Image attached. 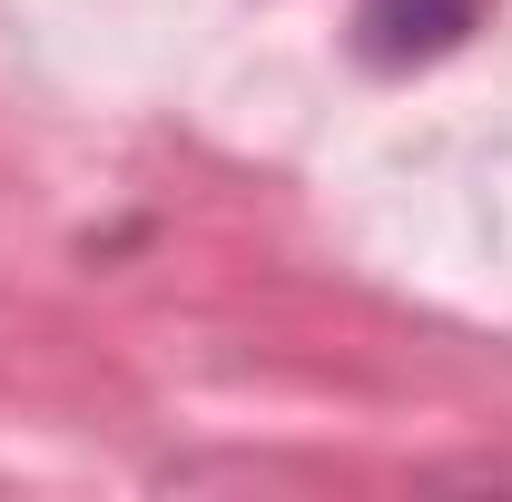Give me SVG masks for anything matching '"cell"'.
<instances>
[{"mask_svg":"<svg viewBox=\"0 0 512 502\" xmlns=\"http://www.w3.org/2000/svg\"><path fill=\"white\" fill-rule=\"evenodd\" d=\"M483 20V0H365L355 10V50L375 69H424Z\"/></svg>","mask_w":512,"mask_h":502,"instance_id":"1","label":"cell"}]
</instances>
